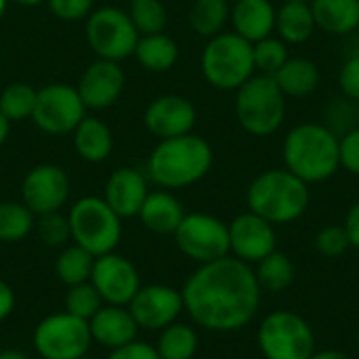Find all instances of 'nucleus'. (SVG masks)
Wrapping results in <instances>:
<instances>
[{
  "label": "nucleus",
  "mask_w": 359,
  "mask_h": 359,
  "mask_svg": "<svg viewBox=\"0 0 359 359\" xmlns=\"http://www.w3.org/2000/svg\"><path fill=\"white\" fill-rule=\"evenodd\" d=\"M183 309L208 332H238L261 307V286L252 265L227 255L200 265L181 288Z\"/></svg>",
  "instance_id": "f257e3e1"
},
{
  "label": "nucleus",
  "mask_w": 359,
  "mask_h": 359,
  "mask_svg": "<svg viewBox=\"0 0 359 359\" xmlns=\"http://www.w3.org/2000/svg\"><path fill=\"white\" fill-rule=\"evenodd\" d=\"M282 158L284 168L307 185L324 183L341 168L339 135L324 122H301L286 133Z\"/></svg>",
  "instance_id": "f03ea898"
},
{
  "label": "nucleus",
  "mask_w": 359,
  "mask_h": 359,
  "mask_svg": "<svg viewBox=\"0 0 359 359\" xmlns=\"http://www.w3.org/2000/svg\"><path fill=\"white\" fill-rule=\"evenodd\" d=\"M248 210L278 225L299 221L309 204L311 191L305 181L286 168H269L257 175L246 189Z\"/></svg>",
  "instance_id": "7ed1b4c3"
},
{
  "label": "nucleus",
  "mask_w": 359,
  "mask_h": 359,
  "mask_svg": "<svg viewBox=\"0 0 359 359\" xmlns=\"http://www.w3.org/2000/svg\"><path fill=\"white\" fill-rule=\"evenodd\" d=\"M212 147L198 135L164 139L151 151L147 172L164 189H181L198 183L212 168Z\"/></svg>",
  "instance_id": "20e7f679"
},
{
  "label": "nucleus",
  "mask_w": 359,
  "mask_h": 359,
  "mask_svg": "<svg viewBox=\"0 0 359 359\" xmlns=\"http://www.w3.org/2000/svg\"><path fill=\"white\" fill-rule=\"evenodd\" d=\"M238 124L252 137L276 135L286 120V95L273 76L255 74L236 90Z\"/></svg>",
  "instance_id": "39448f33"
},
{
  "label": "nucleus",
  "mask_w": 359,
  "mask_h": 359,
  "mask_svg": "<svg viewBox=\"0 0 359 359\" xmlns=\"http://www.w3.org/2000/svg\"><path fill=\"white\" fill-rule=\"evenodd\" d=\"M200 63L206 82L219 90H238L257 74L252 42L236 32H221L208 38Z\"/></svg>",
  "instance_id": "423d86ee"
},
{
  "label": "nucleus",
  "mask_w": 359,
  "mask_h": 359,
  "mask_svg": "<svg viewBox=\"0 0 359 359\" xmlns=\"http://www.w3.org/2000/svg\"><path fill=\"white\" fill-rule=\"evenodd\" d=\"M72 242L88 250L93 257L114 252L122 238V219L107 206L103 198L86 196L78 200L67 215Z\"/></svg>",
  "instance_id": "0eeeda50"
},
{
  "label": "nucleus",
  "mask_w": 359,
  "mask_h": 359,
  "mask_svg": "<svg viewBox=\"0 0 359 359\" xmlns=\"http://www.w3.org/2000/svg\"><path fill=\"white\" fill-rule=\"evenodd\" d=\"M265 359H309L316 351V334L309 322L288 309L263 318L257 332Z\"/></svg>",
  "instance_id": "6e6552de"
},
{
  "label": "nucleus",
  "mask_w": 359,
  "mask_h": 359,
  "mask_svg": "<svg viewBox=\"0 0 359 359\" xmlns=\"http://www.w3.org/2000/svg\"><path fill=\"white\" fill-rule=\"evenodd\" d=\"M32 341L42 359H82L93 345L88 322L67 311L46 316L34 328Z\"/></svg>",
  "instance_id": "1a4fd4ad"
},
{
  "label": "nucleus",
  "mask_w": 359,
  "mask_h": 359,
  "mask_svg": "<svg viewBox=\"0 0 359 359\" xmlns=\"http://www.w3.org/2000/svg\"><path fill=\"white\" fill-rule=\"evenodd\" d=\"M177 248L198 265L229 255V227L221 219L206 212H185L181 225L172 233Z\"/></svg>",
  "instance_id": "9d476101"
},
{
  "label": "nucleus",
  "mask_w": 359,
  "mask_h": 359,
  "mask_svg": "<svg viewBox=\"0 0 359 359\" xmlns=\"http://www.w3.org/2000/svg\"><path fill=\"white\" fill-rule=\"evenodd\" d=\"M86 40L99 59L122 61L135 53L139 32L135 29L128 13L114 6H103L86 21Z\"/></svg>",
  "instance_id": "9b49d317"
},
{
  "label": "nucleus",
  "mask_w": 359,
  "mask_h": 359,
  "mask_svg": "<svg viewBox=\"0 0 359 359\" xmlns=\"http://www.w3.org/2000/svg\"><path fill=\"white\" fill-rule=\"evenodd\" d=\"M84 103L76 88L67 84H48L38 90L34 122L40 130L48 135L72 133L84 118Z\"/></svg>",
  "instance_id": "f8f14e48"
},
{
  "label": "nucleus",
  "mask_w": 359,
  "mask_h": 359,
  "mask_svg": "<svg viewBox=\"0 0 359 359\" xmlns=\"http://www.w3.org/2000/svg\"><path fill=\"white\" fill-rule=\"evenodd\" d=\"M90 284L97 288L105 305L126 307L141 288V276L133 261L122 255L107 252L95 257Z\"/></svg>",
  "instance_id": "ddd939ff"
},
{
  "label": "nucleus",
  "mask_w": 359,
  "mask_h": 359,
  "mask_svg": "<svg viewBox=\"0 0 359 359\" xmlns=\"http://www.w3.org/2000/svg\"><path fill=\"white\" fill-rule=\"evenodd\" d=\"M126 307L133 313L139 328L158 330V332L175 324L179 316L185 311L181 290L166 286V284L141 286Z\"/></svg>",
  "instance_id": "4468645a"
},
{
  "label": "nucleus",
  "mask_w": 359,
  "mask_h": 359,
  "mask_svg": "<svg viewBox=\"0 0 359 359\" xmlns=\"http://www.w3.org/2000/svg\"><path fill=\"white\" fill-rule=\"evenodd\" d=\"M227 227H229V255L248 265H257L261 259L278 250L276 225L250 210L238 215Z\"/></svg>",
  "instance_id": "2eb2a0df"
},
{
  "label": "nucleus",
  "mask_w": 359,
  "mask_h": 359,
  "mask_svg": "<svg viewBox=\"0 0 359 359\" xmlns=\"http://www.w3.org/2000/svg\"><path fill=\"white\" fill-rule=\"evenodd\" d=\"M67 196H69L67 172L55 164H40L32 168L21 183L23 204L34 212V217L59 212L67 202Z\"/></svg>",
  "instance_id": "dca6fc26"
},
{
  "label": "nucleus",
  "mask_w": 359,
  "mask_h": 359,
  "mask_svg": "<svg viewBox=\"0 0 359 359\" xmlns=\"http://www.w3.org/2000/svg\"><path fill=\"white\" fill-rule=\"evenodd\" d=\"M196 107L181 95H162L154 99L143 116V122L151 135L160 141L189 135L196 126Z\"/></svg>",
  "instance_id": "f3484780"
},
{
  "label": "nucleus",
  "mask_w": 359,
  "mask_h": 359,
  "mask_svg": "<svg viewBox=\"0 0 359 359\" xmlns=\"http://www.w3.org/2000/svg\"><path fill=\"white\" fill-rule=\"evenodd\" d=\"M84 107L105 109L111 107L124 90V72L118 61L99 59L84 69L76 86Z\"/></svg>",
  "instance_id": "a211bd4d"
},
{
  "label": "nucleus",
  "mask_w": 359,
  "mask_h": 359,
  "mask_svg": "<svg viewBox=\"0 0 359 359\" xmlns=\"http://www.w3.org/2000/svg\"><path fill=\"white\" fill-rule=\"evenodd\" d=\"M147 194H149L147 181L139 170L118 168L107 179L103 200L120 219H130V217L139 215Z\"/></svg>",
  "instance_id": "6ab92c4d"
},
{
  "label": "nucleus",
  "mask_w": 359,
  "mask_h": 359,
  "mask_svg": "<svg viewBox=\"0 0 359 359\" xmlns=\"http://www.w3.org/2000/svg\"><path fill=\"white\" fill-rule=\"evenodd\" d=\"M88 328H90L93 343H99L109 351L135 341L141 330L128 307L122 305H103L88 320Z\"/></svg>",
  "instance_id": "aec40b11"
},
{
  "label": "nucleus",
  "mask_w": 359,
  "mask_h": 359,
  "mask_svg": "<svg viewBox=\"0 0 359 359\" xmlns=\"http://www.w3.org/2000/svg\"><path fill=\"white\" fill-rule=\"evenodd\" d=\"M231 4L229 23L238 36L255 44L276 34L278 6L273 0H236Z\"/></svg>",
  "instance_id": "412c9836"
},
{
  "label": "nucleus",
  "mask_w": 359,
  "mask_h": 359,
  "mask_svg": "<svg viewBox=\"0 0 359 359\" xmlns=\"http://www.w3.org/2000/svg\"><path fill=\"white\" fill-rule=\"evenodd\" d=\"M137 217L141 219L143 227L149 229L151 233L172 236L183 221L185 210H183V204L168 189H162V191L147 194Z\"/></svg>",
  "instance_id": "4be33fe9"
},
{
  "label": "nucleus",
  "mask_w": 359,
  "mask_h": 359,
  "mask_svg": "<svg viewBox=\"0 0 359 359\" xmlns=\"http://www.w3.org/2000/svg\"><path fill=\"white\" fill-rule=\"evenodd\" d=\"M318 29L332 36H349L359 29V0H311Z\"/></svg>",
  "instance_id": "5701e85b"
},
{
  "label": "nucleus",
  "mask_w": 359,
  "mask_h": 359,
  "mask_svg": "<svg viewBox=\"0 0 359 359\" xmlns=\"http://www.w3.org/2000/svg\"><path fill=\"white\" fill-rule=\"evenodd\" d=\"M280 90L292 99H305L320 88L322 74L316 61L307 57H288V61L273 76Z\"/></svg>",
  "instance_id": "b1692460"
},
{
  "label": "nucleus",
  "mask_w": 359,
  "mask_h": 359,
  "mask_svg": "<svg viewBox=\"0 0 359 359\" xmlns=\"http://www.w3.org/2000/svg\"><path fill=\"white\" fill-rule=\"evenodd\" d=\"M318 25L309 2H282L276 15V36L286 44H305L313 38Z\"/></svg>",
  "instance_id": "393cba45"
},
{
  "label": "nucleus",
  "mask_w": 359,
  "mask_h": 359,
  "mask_svg": "<svg viewBox=\"0 0 359 359\" xmlns=\"http://www.w3.org/2000/svg\"><path fill=\"white\" fill-rule=\"evenodd\" d=\"M74 147L86 162H103L114 149L111 130L97 118H82L74 128Z\"/></svg>",
  "instance_id": "a878e982"
},
{
  "label": "nucleus",
  "mask_w": 359,
  "mask_h": 359,
  "mask_svg": "<svg viewBox=\"0 0 359 359\" xmlns=\"http://www.w3.org/2000/svg\"><path fill=\"white\" fill-rule=\"evenodd\" d=\"M133 55L149 72H168L179 59V46L164 32L149 34V36H139Z\"/></svg>",
  "instance_id": "bb28decb"
},
{
  "label": "nucleus",
  "mask_w": 359,
  "mask_h": 359,
  "mask_svg": "<svg viewBox=\"0 0 359 359\" xmlns=\"http://www.w3.org/2000/svg\"><path fill=\"white\" fill-rule=\"evenodd\" d=\"M231 2L227 0H194L187 21L189 27L204 38H212L225 29L229 23V13H231Z\"/></svg>",
  "instance_id": "cd10ccee"
},
{
  "label": "nucleus",
  "mask_w": 359,
  "mask_h": 359,
  "mask_svg": "<svg viewBox=\"0 0 359 359\" xmlns=\"http://www.w3.org/2000/svg\"><path fill=\"white\" fill-rule=\"evenodd\" d=\"M200 347V339L194 326L175 322L160 330L156 351L160 359H194Z\"/></svg>",
  "instance_id": "c85d7f7f"
},
{
  "label": "nucleus",
  "mask_w": 359,
  "mask_h": 359,
  "mask_svg": "<svg viewBox=\"0 0 359 359\" xmlns=\"http://www.w3.org/2000/svg\"><path fill=\"white\" fill-rule=\"evenodd\" d=\"M93 265H95V257L88 250L80 248L78 244H67L61 248L55 261V273L59 282L69 288L76 284L90 282Z\"/></svg>",
  "instance_id": "c756f323"
},
{
  "label": "nucleus",
  "mask_w": 359,
  "mask_h": 359,
  "mask_svg": "<svg viewBox=\"0 0 359 359\" xmlns=\"http://www.w3.org/2000/svg\"><path fill=\"white\" fill-rule=\"evenodd\" d=\"M252 269L261 290L267 292H284L294 282V265L290 257L280 250H273L271 255L261 259Z\"/></svg>",
  "instance_id": "7c9ffc66"
},
{
  "label": "nucleus",
  "mask_w": 359,
  "mask_h": 359,
  "mask_svg": "<svg viewBox=\"0 0 359 359\" xmlns=\"http://www.w3.org/2000/svg\"><path fill=\"white\" fill-rule=\"evenodd\" d=\"M34 212L23 202H0V242H19L34 229Z\"/></svg>",
  "instance_id": "2f4dec72"
},
{
  "label": "nucleus",
  "mask_w": 359,
  "mask_h": 359,
  "mask_svg": "<svg viewBox=\"0 0 359 359\" xmlns=\"http://www.w3.org/2000/svg\"><path fill=\"white\" fill-rule=\"evenodd\" d=\"M38 90H34L25 82H13L8 84L0 95V114L8 122H21L25 118H32L36 107Z\"/></svg>",
  "instance_id": "473e14b6"
},
{
  "label": "nucleus",
  "mask_w": 359,
  "mask_h": 359,
  "mask_svg": "<svg viewBox=\"0 0 359 359\" xmlns=\"http://www.w3.org/2000/svg\"><path fill=\"white\" fill-rule=\"evenodd\" d=\"M128 17L139 36L162 34L168 23V13L160 0H130Z\"/></svg>",
  "instance_id": "72a5a7b5"
},
{
  "label": "nucleus",
  "mask_w": 359,
  "mask_h": 359,
  "mask_svg": "<svg viewBox=\"0 0 359 359\" xmlns=\"http://www.w3.org/2000/svg\"><path fill=\"white\" fill-rule=\"evenodd\" d=\"M252 57H255V72L263 76H276L290 55H288V44L273 34L252 44Z\"/></svg>",
  "instance_id": "f704fd0d"
},
{
  "label": "nucleus",
  "mask_w": 359,
  "mask_h": 359,
  "mask_svg": "<svg viewBox=\"0 0 359 359\" xmlns=\"http://www.w3.org/2000/svg\"><path fill=\"white\" fill-rule=\"evenodd\" d=\"M103 299L101 294L97 292V288L90 284V282H84V284H76V286H69L67 292H65V299H63V311H67L69 316H76L80 320H90L101 307H103Z\"/></svg>",
  "instance_id": "c9c22d12"
},
{
  "label": "nucleus",
  "mask_w": 359,
  "mask_h": 359,
  "mask_svg": "<svg viewBox=\"0 0 359 359\" xmlns=\"http://www.w3.org/2000/svg\"><path fill=\"white\" fill-rule=\"evenodd\" d=\"M38 236L44 246L48 248H63L72 240L69 221L61 212H48L38 217Z\"/></svg>",
  "instance_id": "e433bc0d"
},
{
  "label": "nucleus",
  "mask_w": 359,
  "mask_h": 359,
  "mask_svg": "<svg viewBox=\"0 0 359 359\" xmlns=\"http://www.w3.org/2000/svg\"><path fill=\"white\" fill-rule=\"evenodd\" d=\"M351 248L343 225H326L316 236V250L326 259H339Z\"/></svg>",
  "instance_id": "4c0bfd02"
},
{
  "label": "nucleus",
  "mask_w": 359,
  "mask_h": 359,
  "mask_svg": "<svg viewBox=\"0 0 359 359\" xmlns=\"http://www.w3.org/2000/svg\"><path fill=\"white\" fill-rule=\"evenodd\" d=\"M355 105L358 103H353V101H349L347 97H339V99H334L332 103H330V107H328V111H326V126L330 128V130H334L339 137L341 135H345L347 130H351V128H355L358 124H355V116H358V111H355Z\"/></svg>",
  "instance_id": "58836bf2"
},
{
  "label": "nucleus",
  "mask_w": 359,
  "mask_h": 359,
  "mask_svg": "<svg viewBox=\"0 0 359 359\" xmlns=\"http://www.w3.org/2000/svg\"><path fill=\"white\" fill-rule=\"evenodd\" d=\"M339 160L341 168L359 177V126L339 137Z\"/></svg>",
  "instance_id": "ea45409f"
},
{
  "label": "nucleus",
  "mask_w": 359,
  "mask_h": 359,
  "mask_svg": "<svg viewBox=\"0 0 359 359\" xmlns=\"http://www.w3.org/2000/svg\"><path fill=\"white\" fill-rule=\"evenodd\" d=\"M341 95L349 101L359 103V57H347L339 69Z\"/></svg>",
  "instance_id": "a19ab883"
},
{
  "label": "nucleus",
  "mask_w": 359,
  "mask_h": 359,
  "mask_svg": "<svg viewBox=\"0 0 359 359\" xmlns=\"http://www.w3.org/2000/svg\"><path fill=\"white\" fill-rule=\"evenodd\" d=\"M46 2H48L50 13L57 19H61V21H80L90 13L95 0H46Z\"/></svg>",
  "instance_id": "79ce46f5"
},
{
  "label": "nucleus",
  "mask_w": 359,
  "mask_h": 359,
  "mask_svg": "<svg viewBox=\"0 0 359 359\" xmlns=\"http://www.w3.org/2000/svg\"><path fill=\"white\" fill-rule=\"evenodd\" d=\"M107 359H160V355L156 351V345L135 339L118 349H111Z\"/></svg>",
  "instance_id": "37998d69"
},
{
  "label": "nucleus",
  "mask_w": 359,
  "mask_h": 359,
  "mask_svg": "<svg viewBox=\"0 0 359 359\" xmlns=\"http://www.w3.org/2000/svg\"><path fill=\"white\" fill-rule=\"evenodd\" d=\"M347 236H349V244L351 248L359 250V200L349 208L347 217H345V223H343Z\"/></svg>",
  "instance_id": "c03bdc74"
},
{
  "label": "nucleus",
  "mask_w": 359,
  "mask_h": 359,
  "mask_svg": "<svg viewBox=\"0 0 359 359\" xmlns=\"http://www.w3.org/2000/svg\"><path fill=\"white\" fill-rule=\"evenodd\" d=\"M15 303H17V299H15L13 288L4 280H0V322H4L13 313Z\"/></svg>",
  "instance_id": "a18cd8bd"
},
{
  "label": "nucleus",
  "mask_w": 359,
  "mask_h": 359,
  "mask_svg": "<svg viewBox=\"0 0 359 359\" xmlns=\"http://www.w3.org/2000/svg\"><path fill=\"white\" fill-rule=\"evenodd\" d=\"M343 55L347 57H359V29L353 34L345 36V44H343Z\"/></svg>",
  "instance_id": "49530a36"
},
{
  "label": "nucleus",
  "mask_w": 359,
  "mask_h": 359,
  "mask_svg": "<svg viewBox=\"0 0 359 359\" xmlns=\"http://www.w3.org/2000/svg\"><path fill=\"white\" fill-rule=\"evenodd\" d=\"M309 359H351L347 353L337 351V349H324V351H313Z\"/></svg>",
  "instance_id": "de8ad7c7"
},
{
  "label": "nucleus",
  "mask_w": 359,
  "mask_h": 359,
  "mask_svg": "<svg viewBox=\"0 0 359 359\" xmlns=\"http://www.w3.org/2000/svg\"><path fill=\"white\" fill-rule=\"evenodd\" d=\"M0 359H29V355L19 349H6V351H0Z\"/></svg>",
  "instance_id": "09e8293b"
},
{
  "label": "nucleus",
  "mask_w": 359,
  "mask_h": 359,
  "mask_svg": "<svg viewBox=\"0 0 359 359\" xmlns=\"http://www.w3.org/2000/svg\"><path fill=\"white\" fill-rule=\"evenodd\" d=\"M8 128H11V122L0 114V145L6 141V137H8Z\"/></svg>",
  "instance_id": "8fccbe9b"
},
{
  "label": "nucleus",
  "mask_w": 359,
  "mask_h": 359,
  "mask_svg": "<svg viewBox=\"0 0 359 359\" xmlns=\"http://www.w3.org/2000/svg\"><path fill=\"white\" fill-rule=\"evenodd\" d=\"M15 2H19V4H23V6H36V4H40V2H44V0H15Z\"/></svg>",
  "instance_id": "3c124183"
},
{
  "label": "nucleus",
  "mask_w": 359,
  "mask_h": 359,
  "mask_svg": "<svg viewBox=\"0 0 359 359\" xmlns=\"http://www.w3.org/2000/svg\"><path fill=\"white\" fill-rule=\"evenodd\" d=\"M4 8H6V0H0V17L4 15Z\"/></svg>",
  "instance_id": "603ef678"
},
{
  "label": "nucleus",
  "mask_w": 359,
  "mask_h": 359,
  "mask_svg": "<svg viewBox=\"0 0 359 359\" xmlns=\"http://www.w3.org/2000/svg\"><path fill=\"white\" fill-rule=\"evenodd\" d=\"M282 2H311V0H282Z\"/></svg>",
  "instance_id": "864d4df0"
},
{
  "label": "nucleus",
  "mask_w": 359,
  "mask_h": 359,
  "mask_svg": "<svg viewBox=\"0 0 359 359\" xmlns=\"http://www.w3.org/2000/svg\"><path fill=\"white\" fill-rule=\"evenodd\" d=\"M358 351H359V330H358Z\"/></svg>",
  "instance_id": "5fc2aeb1"
},
{
  "label": "nucleus",
  "mask_w": 359,
  "mask_h": 359,
  "mask_svg": "<svg viewBox=\"0 0 359 359\" xmlns=\"http://www.w3.org/2000/svg\"><path fill=\"white\" fill-rule=\"evenodd\" d=\"M82 359H93V358H88V355H86V358H82Z\"/></svg>",
  "instance_id": "6e6d98bb"
},
{
  "label": "nucleus",
  "mask_w": 359,
  "mask_h": 359,
  "mask_svg": "<svg viewBox=\"0 0 359 359\" xmlns=\"http://www.w3.org/2000/svg\"><path fill=\"white\" fill-rule=\"evenodd\" d=\"M227 2H236V0H227Z\"/></svg>",
  "instance_id": "4d7b16f0"
}]
</instances>
